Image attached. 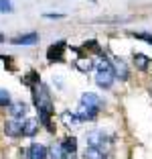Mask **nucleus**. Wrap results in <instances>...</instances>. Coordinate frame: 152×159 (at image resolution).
Returning <instances> with one entry per match:
<instances>
[{
    "mask_svg": "<svg viewBox=\"0 0 152 159\" xmlns=\"http://www.w3.org/2000/svg\"><path fill=\"white\" fill-rule=\"evenodd\" d=\"M116 82H118V78H116L112 57L108 53L95 57V86L99 90H103V92H110Z\"/></svg>",
    "mask_w": 152,
    "mask_h": 159,
    "instance_id": "1",
    "label": "nucleus"
},
{
    "mask_svg": "<svg viewBox=\"0 0 152 159\" xmlns=\"http://www.w3.org/2000/svg\"><path fill=\"white\" fill-rule=\"evenodd\" d=\"M83 145L85 147H101L110 151V145H116V137L103 129V126H91L83 133Z\"/></svg>",
    "mask_w": 152,
    "mask_h": 159,
    "instance_id": "2",
    "label": "nucleus"
},
{
    "mask_svg": "<svg viewBox=\"0 0 152 159\" xmlns=\"http://www.w3.org/2000/svg\"><path fill=\"white\" fill-rule=\"evenodd\" d=\"M69 51V45L65 39H59V41H53L45 51V57L49 63H65V53Z\"/></svg>",
    "mask_w": 152,
    "mask_h": 159,
    "instance_id": "3",
    "label": "nucleus"
},
{
    "mask_svg": "<svg viewBox=\"0 0 152 159\" xmlns=\"http://www.w3.org/2000/svg\"><path fill=\"white\" fill-rule=\"evenodd\" d=\"M20 157L23 159H49V145L31 141L27 147H20Z\"/></svg>",
    "mask_w": 152,
    "mask_h": 159,
    "instance_id": "4",
    "label": "nucleus"
},
{
    "mask_svg": "<svg viewBox=\"0 0 152 159\" xmlns=\"http://www.w3.org/2000/svg\"><path fill=\"white\" fill-rule=\"evenodd\" d=\"M112 63H114V71H116V78H118V82H130V78H132V70H130L128 61L124 59V57H118L114 55L112 57Z\"/></svg>",
    "mask_w": 152,
    "mask_h": 159,
    "instance_id": "5",
    "label": "nucleus"
},
{
    "mask_svg": "<svg viewBox=\"0 0 152 159\" xmlns=\"http://www.w3.org/2000/svg\"><path fill=\"white\" fill-rule=\"evenodd\" d=\"M61 122H63V126L67 129V131H77V129H81V118L77 116V112L75 110H71V108H65V110H61L59 114Z\"/></svg>",
    "mask_w": 152,
    "mask_h": 159,
    "instance_id": "6",
    "label": "nucleus"
},
{
    "mask_svg": "<svg viewBox=\"0 0 152 159\" xmlns=\"http://www.w3.org/2000/svg\"><path fill=\"white\" fill-rule=\"evenodd\" d=\"M73 67L77 71H81V74H91V71H95V57H91V55H87V53L83 51L79 57H75L73 59Z\"/></svg>",
    "mask_w": 152,
    "mask_h": 159,
    "instance_id": "7",
    "label": "nucleus"
},
{
    "mask_svg": "<svg viewBox=\"0 0 152 159\" xmlns=\"http://www.w3.org/2000/svg\"><path fill=\"white\" fill-rule=\"evenodd\" d=\"M79 104L91 106V108H95V110H99V112H103V108H106V100L95 92H81L79 94Z\"/></svg>",
    "mask_w": 152,
    "mask_h": 159,
    "instance_id": "8",
    "label": "nucleus"
},
{
    "mask_svg": "<svg viewBox=\"0 0 152 159\" xmlns=\"http://www.w3.org/2000/svg\"><path fill=\"white\" fill-rule=\"evenodd\" d=\"M28 110H31V104L24 102V100H12V104L8 106V116L14 120H24L28 116Z\"/></svg>",
    "mask_w": 152,
    "mask_h": 159,
    "instance_id": "9",
    "label": "nucleus"
},
{
    "mask_svg": "<svg viewBox=\"0 0 152 159\" xmlns=\"http://www.w3.org/2000/svg\"><path fill=\"white\" fill-rule=\"evenodd\" d=\"M41 122H39L37 116H27L23 120V139H31L35 141V137L41 133Z\"/></svg>",
    "mask_w": 152,
    "mask_h": 159,
    "instance_id": "10",
    "label": "nucleus"
},
{
    "mask_svg": "<svg viewBox=\"0 0 152 159\" xmlns=\"http://www.w3.org/2000/svg\"><path fill=\"white\" fill-rule=\"evenodd\" d=\"M2 133L8 139H23V120H14V118H8L2 125Z\"/></svg>",
    "mask_w": 152,
    "mask_h": 159,
    "instance_id": "11",
    "label": "nucleus"
},
{
    "mask_svg": "<svg viewBox=\"0 0 152 159\" xmlns=\"http://www.w3.org/2000/svg\"><path fill=\"white\" fill-rule=\"evenodd\" d=\"M132 66L136 67V71L140 74H148L152 70V59L142 51H134L132 53Z\"/></svg>",
    "mask_w": 152,
    "mask_h": 159,
    "instance_id": "12",
    "label": "nucleus"
},
{
    "mask_svg": "<svg viewBox=\"0 0 152 159\" xmlns=\"http://www.w3.org/2000/svg\"><path fill=\"white\" fill-rule=\"evenodd\" d=\"M61 147L65 149V153L69 155V159H77V155H79V139L75 135L67 133V135L61 139Z\"/></svg>",
    "mask_w": 152,
    "mask_h": 159,
    "instance_id": "13",
    "label": "nucleus"
},
{
    "mask_svg": "<svg viewBox=\"0 0 152 159\" xmlns=\"http://www.w3.org/2000/svg\"><path fill=\"white\" fill-rule=\"evenodd\" d=\"M41 41V35L37 31H31V33H23V35H16V37L10 39V45H19V47H32Z\"/></svg>",
    "mask_w": 152,
    "mask_h": 159,
    "instance_id": "14",
    "label": "nucleus"
},
{
    "mask_svg": "<svg viewBox=\"0 0 152 159\" xmlns=\"http://www.w3.org/2000/svg\"><path fill=\"white\" fill-rule=\"evenodd\" d=\"M75 112H77V116L81 118V122L85 125V122H95L97 118H99V110H95V108L91 106H85V104H77V108H75Z\"/></svg>",
    "mask_w": 152,
    "mask_h": 159,
    "instance_id": "15",
    "label": "nucleus"
},
{
    "mask_svg": "<svg viewBox=\"0 0 152 159\" xmlns=\"http://www.w3.org/2000/svg\"><path fill=\"white\" fill-rule=\"evenodd\" d=\"M81 159H110V151L101 149V147H83Z\"/></svg>",
    "mask_w": 152,
    "mask_h": 159,
    "instance_id": "16",
    "label": "nucleus"
},
{
    "mask_svg": "<svg viewBox=\"0 0 152 159\" xmlns=\"http://www.w3.org/2000/svg\"><path fill=\"white\" fill-rule=\"evenodd\" d=\"M81 49L87 55H91V57H99V55H103L106 53V49L99 45V41L97 39H87V41H83L81 43Z\"/></svg>",
    "mask_w": 152,
    "mask_h": 159,
    "instance_id": "17",
    "label": "nucleus"
},
{
    "mask_svg": "<svg viewBox=\"0 0 152 159\" xmlns=\"http://www.w3.org/2000/svg\"><path fill=\"white\" fill-rule=\"evenodd\" d=\"M43 80H41V74H39L37 70H28L24 75H20V84L23 86H27L28 90L31 88H35V86H39Z\"/></svg>",
    "mask_w": 152,
    "mask_h": 159,
    "instance_id": "18",
    "label": "nucleus"
},
{
    "mask_svg": "<svg viewBox=\"0 0 152 159\" xmlns=\"http://www.w3.org/2000/svg\"><path fill=\"white\" fill-rule=\"evenodd\" d=\"M49 159H69V155L61 147V141H55L49 145Z\"/></svg>",
    "mask_w": 152,
    "mask_h": 159,
    "instance_id": "19",
    "label": "nucleus"
},
{
    "mask_svg": "<svg viewBox=\"0 0 152 159\" xmlns=\"http://www.w3.org/2000/svg\"><path fill=\"white\" fill-rule=\"evenodd\" d=\"M128 37L138 39V41H144L152 47V33H146V31H128Z\"/></svg>",
    "mask_w": 152,
    "mask_h": 159,
    "instance_id": "20",
    "label": "nucleus"
},
{
    "mask_svg": "<svg viewBox=\"0 0 152 159\" xmlns=\"http://www.w3.org/2000/svg\"><path fill=\"white\" fill-rule=\"evenodd\" d=\"M10 104H12V94H10V90L0 88V108H2V110H8Z\"/></svg>",
    "mask_w": 152,
    "mask_h": 159,
    "instance_id": "21",
    "label": "nucleus"
},
{
    "mask_svg": "<svg viewBox=\"0 0 152 159\" xmlns=\"http://www.w3.org/2000/svg\"><path fill=\"white\" fill-rule=\"evenodd\" d=\"M10 12H14L12 0H0V14H10Z\"/></svg>",
    "mask_w": 152,
    "mask_h": 159,
    "instance_id": "22",
    "label": "nucleus"
},
{
    "mask_svg": "<svg viewBox=\"0 0 152 159\" xmlns=\"http://www.w3.org/2000/svg\"><path fill=\"white\" fill-rule=\"evenodd\" d=\"M41 16L47 19V20H57V19H65L67 14H65V12H43Z\"/></svg>",
    "mask_w": 152,
    "mask_h": 159,
    "instance_id": "23",
    "label": "nucleus"
},
{
    "mask_svg": "<svg viewBox=\"0 0 152 159\" xmlns=\"http://www.w3.org/2000/svg\"><path fill=\"white\" fill-rule=\"evenodd\" d=\"M0 59L4 61V67H8L10 71H14V63H12V55H4V53H2V55H0Z\"/></svg>",
    "mask_w": 152,
    "mask_h": 159,
    "instance_id": "24",
    "label": "nucleus"
},
{
    "mask_svg": "<svg viewBox=\"0 0 152 159\" xmlns=\"http://www.w3.org/2000/svg\"><path fill=\"white\" fill-rule=\"evenodd\" d=\"M0 43H6V37H4L2 33H0Z\"/></svg>",
    "mask_w": 152,
    "mask_h": 159,
    "instance_id": "25",
    "label": "nucleus"
}]
</instances>
